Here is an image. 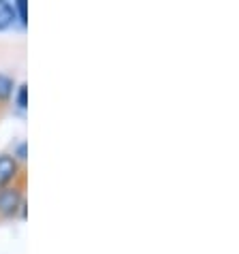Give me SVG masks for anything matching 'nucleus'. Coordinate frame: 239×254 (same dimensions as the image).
Segmentation results:
<instances>
[{"label":"nucleus","mask_w":239,"mask_h":254,"mask_svg":"<svg viewBox=\"0 0 239 254\" xmlns=\"http://www.w3.org/2000/svg\"><path fill=\"white\" fill-rule=\"evenodd\" d=\"M22 190L17 186H4L0 190V214L6 218H13L17 214V209L22 207Z\"/></svg>","instance_id":"obj_1"},{"label":"nucleus","mask_w":239,"mask_h":254,"mask_svg":"<svg viewBox=\"0 0 239 254\" xmlns=\"http://www.w3.org/2000/svg\"><path fill=\"white\" fill-rule=\"evenodd\" d=\"M17 175V162L13 156H0V186H9Z\"/></svg>","instance_id":"obj_2"},{"label":"nucleus","mask_w":239,"mask_h":254,"mask_svg":"<svg viewBox=\"0 0 239 254\" xmlns=\"http://www.w3.org/2000/svg\"><path fill=\"white\" fill-rule=\"evenodd\" d=\"M13 19H15V6L6 2V0H0V30L9 28L13 24Z\"/></svg>","instance_id":"obj_3"},{"label":"nucleus","mask_w":239,"mask_h":254,"mask_svg":"<svg viewBox=\"0 0 239 254\" xmlns=\"http://www.w3.org/2000/svg\"><path fill=\"white\" fill-rule=\"evenodd\" d=\"M13 94V79L9 75L0 73V101H6Z\"/></svg>","instance_id":"obj_4"},{"label":"nucleus","mask_w":239,"mask_h":254,"mask_svg":"<svg viewBox=\"0 0 239 254\" xmlns=\"http://www.w3.org/2000/svg\"><path fill=\"white\" fill-rule=\"evenodd\" d=\"M17 105H19L22 109L28 105V88H26V86H19V92H17Z\"/></svg>","instance_id":"obj_5"},{"label":"nucleus","mask_w":239,"mask_h":254,"mask_svg":"<svg viewBox=\"0 0 239 254\" xmlns=\"http://www.w3.org/2000/svg\"><path fill=\"white\" fill-rule=\"evenodd\" d=\"M17 9V13H19V19L26 24V0H17V4H13Z\"/></svg>","instance_id":"obj_6"},{"label":"nucleus","mask_w":239,"mask_h":254,"mask_svg":"<svg viewBox=\"0 0 239 254\" xmlns=\"http://www.w3.org/2000/svg\"><path fill=\"white\" fill-rule=\"evenodd\" d=\"M17 156L22 158V160H26V143H22V145L17 147Z\"/></svg>","instance_id":"obj_7"}]
</instances>
